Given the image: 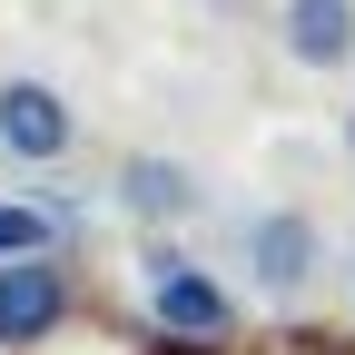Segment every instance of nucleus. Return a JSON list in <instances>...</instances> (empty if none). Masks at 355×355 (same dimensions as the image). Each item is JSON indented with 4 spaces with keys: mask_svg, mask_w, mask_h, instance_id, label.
<instances>
[{
    "mask_svg": "<svg viewBox=\"0 0 355 355\" xmlns=\"http://www.w3.org/2000/svg\"><path fill=\"white\" fill-rule=\"evenodd\" d=\"M316 266H326V227H316L306 207H266V217H247V277H257V296L296 306L306 286H316Z\"/></svg>",
    "mask_w": 355,
    "mask_h": 355,
    "instance_id": "obj_1",
    "label": "nucleus"
},
{
    "mask_svg": "<svg viewBox=\"0 0 355 355\" xmlns=\"http://www.w3.org/2000/svg\"><path fill=\"white\" fill-rule=\"evenodd\" d=\"M139 266H148V306H158L168 336H237V306H227V286L207 266H188L178 247H148Z\"/></svg>",
    "mask_w": 355,
    "mask_h": 355,
    "instance_id": "obj_2",
    "label": "nucleus"
},
{
    "mask_svg": "<svg viewBox=\"0 0 355 355\" xmlns=\"http://www.w3.org/2000/svg\"><path fill=\"white\" fill-rule=\"evenodd\" d=\"M60 316H69V277H60V257H50V247L0 257V345H40V336H60Z\"/></svg>",
    "mask_w": 355,
    "mask_h": 355,
    "instance_id": "obj_3",
    "label": "nucleus"
},
{
    "mask_svg": "<svg viewBox=\"0 0 355 355\" xmlns=\"http://www.w3.org/2000/svg\"><path fill=\"white\" fill-rule=\"evenodd\" d=\"M69 139H79V119L50 79H0V148L10 158L50 168V158H69Z\"/></svg>",
    "mask_w": 355,
    "mask_h": 355,
    "instance_id": "obj_4",
    "label": "nucleus"
},
{
    "mask_svg": "<svg viewBox=\"0 0 355 355\" xmlns=\"http://www.w3.org/2000/svg\"><path fill=\"white\" fill-rule=\"evenodd\" d=\"M198 168L188 158H158V148H139V158H119V207L128 217H148V227H178V217H198Z\"/></svg>",
    "mask_w": 355,
    "mask_h": 355,
    "instance_id": "obj_5",
    "label": "nucleus"
},
{
    "mask_svg": "<svg viewBox=\"0 0 355 355\" xmlns=\"http://www.w3.org/2000/svg\"><path fill=\"white\" fill-rule=\"evenodd\" d=\"M277 30H286V60L296 69H345L355 60V0H286Z\"/></svg>",
    "mask_w": 355,
    "mask_h": 355,
    "instance_id": "obj_6",
    "label": "nucleus"
},
{
    "mask_svg": "<svg viewBox=\"0 0 355 355\" xmlns=\"http://www.w3.org/2000/svg\"><path fill=\"white\" fill-rule=\"evenodd\" d=\"M69 237V207H0V257H30V247H60Z\"/></svg>",
    "mask_w": 355,
    "mask_h": 355,
    "instance_id": "obj_7",
    "label": "nucleus"
},
{
    "mask_svg": "<svg viewBox=\"0 0 355 355\" xmlns=\"http://www.w3.org/2000/svg\"><path fill=\"white\" fill-rule=\"evenodd\" d=\"M148 355H217V336H168V326H158V336H148Z\"/></svg>",
    "mask_w": 355,
    "mask_h": 355,
    "instance_id": "obj_8",
    "label": "nucleus"
}]
</instances>
